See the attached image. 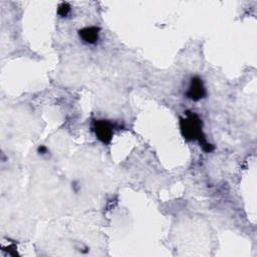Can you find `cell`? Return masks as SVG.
Returning <instances> with one entry per match:
<instances>
[{"mask_svg": "<svg viewBox=\"0 0 257 257\" xmlns=\"http://www.w3.org/2000/svg\"><path fill=\"white\" fill-rule=\"evenodd\" d=\"M79 37L88 44H94L99 37V28L96 26L84 27L78 31Z\"/></svg>", "mask_w": 257, "mask_h": 257, "instance_id": "cell-4", "label": "cell"}, {"mask_svg": "<svg viewBox=\"0 0 257 257\" xmlns=\"http://www.w3.org/2000/svg\"><path fill=\"white\" fill-rule=\"evenodd\" d=\"M93 132L96 136V138L103 144H108L111 139H112V135H113V131H112V126L111 124L104 120V119H98L95 120L93 122Z\"/></svg>", "mask_w": 257, "mask_h": 257, "instance_id": "cell-2", "label": "cell"}, {"mask_svg": "<svg viewBox=\"0 0 257 257\" xmlns=\"http://www.w3.org/2000/svg\"><path fill=\"white\" fill-rule=\"evenodd\" d=\"M186 94L190 99H192L194 101H198L205 97L206 89H205L203 80L199 76L192 77L190 86H189Z\"/></svg>", "mask_w": 257, "mask_h": 257, "instance_id": "cell-3", "label": "cell"}, {"mask_svg": "<svg viewBox=\"0 0 257 257\" xmlns=\"http://www.w3.org/2000/svg\"><path fill=\"white\" fill-rule=\"evenodd\" d=\"M70 12V5L66 2H62L59 4L58 8H57V13L59 16L61 17H65L69 14Z\"/></svg>", "mask_w": 257, "mask_h": 257, "instance_id": "cell-5", "label": "cell"}, {"mask_svg": "<svg viewBox=\"0 0 257 257\" xmlns=\"http://www.w3.org/2000/svg\"><path fill=\"white\" fill-rule=\"evenodd\" d=\"M38 152H39V154H46L47 153V148L46 147H44V146H40L39 148H38Z\"/></svg>", "mask_w": 257, "mask_h": 257, "instance_id": "cell-6", "label": "cell"}, {"mask_svg": "<svg viewBox=\"0 0 257 257\" xmlns=\"http://www.w3.org/2000/svg\"><path fill=\"white\" fill-rule=\"evenodd\" d=\"M186 117L180 118L181 133L187 141H198L205 152L213 151L214 147L207 143L202 130V120L194 112L187 111Z\"/></svg>", "mask_w": 257, "mask_h": 257, "instance_id": "cell-1", "label": "cell"}]
</instances>
